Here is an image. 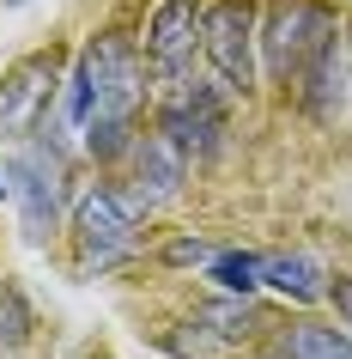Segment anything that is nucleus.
Listing matches in <instances>:
<instances>
[{
    "mask_svg": "<svg viewBox=\"0 0 352 359\" xmlns=\"http://www.w3.org/2000/svg\"><path fill=\"white\" fill-rule=\"evenodd\" d=\"M79 79L92 92V122H134V110L146 104V61H140V49L122 31H104V37L85 43Z\"/></svg>",
    "mask_w": 352,
    "mask_h": 359,
    "instance_id": "1",
    "label": "nucleus"
},
{
    "mask_svg": "<svg viewBox=\"0 0 352 359\" xmlns=\"http://www.w3.org/2000/svg\"><path fill=\"white\" fill-rule=\"evenodd\" d=\"M146 219V201L134 189H115V183H97V189L79 195L73 208V238H79V262L85 268H110L134 250V231Z\"/></svg>",
    "mask_w": 352,
    "mask_h": 359,
    "instance_id": "2",
    "label": "nucleus"
},
{
    "mask_svg": "<svg viewBox=\"0 0 352 359\" xmlns=\"http://www.w3.org/2000/svg\"><path fill=\"white\" fill-rule=\"evenodd\" d=\"M201 49L219 74L225 97H243L255 86V6L249 0H219L201 13Z\"/></svg>",
    "mask_w": 352,
    "mask_h": 359,
    "instance_id": "3",
    "label": "nucleus"
},
{
    "mask_svg": "<svg viewBox=\"0 0 352 359\" xmlns=\"http://www.w3.org/2000/svg\"><path fill=\"white\" fill-rule=\"evenodd\" d=\"M6 195L19 201L24 238L43 244L49 231L61 226V208H67V165H61L55 147H24L6 170Z\"/></svg>",
    "mask_w": 352,
    "mask_h": 359,
    "instance_id": "4",
    "label": "nucleus"
},
{
    "mask_svg": "<svg viewBox=\"0 0 352 359\" xmlns=\"http://www.w3.org/2000/svg\"><path fill=\"white\" fill-rule=\"evenodd\" d=\"M195 49H201V6L195 0H158L146 19V67L164 92L188 86Z\"/></svg>",
    "mask_w": 352,
    "mask_h": 359,
    "instance_id": "5",
    "label": "nucleus"
},
{
    "mask_svg": "<svg viewBox=\"0 0 352 359\" xmlns=\"http://www.w3.org/2000/svg\"><path fill=\"white\" fill-rule=\"evenodd\" d=\"M328 25L334 19L316 0H274L267 19H255V43H261V55H267V79H297L310 43L322 37Z\"/></svg>",
    "mask_w": 352,
    "mask_h": 359,
    "instance_id": "6",
    "label": "nucleus"
},
{
    "mask_svg": "<svg viewBox=\"0 0 352 359\" xmlns=\"http://www.w3.org/2000/svg\"><path fill=\"white\" fill-rule=\"evenodd\" d=\"M158 128L176 140L183 152H195V158H213L225 140V92L219 86H176V92L164 97V116H158Z\"/></svg>",
    "mask_w": 352,
    "mask_h": 359,
    "instance_id": "7",
    "label": "nucleus"
},
{
    "mask_svg": "<svg viewBox=\"0 0 352 359\" xmlns=\"http://www.w3.org/2000/svg\"><path fill=\"white\" fill-rule=\"evenodd\" d=\"M128 158H134V195L146 201V213L152 208H170L176 195H183V183H188V152L170 140L164 128L158 134H140L128 147Z\"/></svg>",
    "mask_w": 352,
    "mask_h": 359,
    "instance_id": "8",
    "label": "nucleus"
},
{
    "mask_svg": "<svg viewBox=\"0 0 352 359\" xmlns=\"http://www.w3.org/2000/svg\"><path fill=\"white\" fill-rule=\"evenodd\" d=\"M49 97H55V61L49 55L19 61L0 86V134H24L37 116H49Z\"/></svg>",
    "mask_w": 352,
    "mask_h": 359,
    "instance_id": "9",
    "label": "nucleus"
},
{
    "mask_svg": "<svg viewBox=\"0 0 352 359\" xmlns=\"http://www.w3.org/2000/svg\"><path fill=\"white\" fill-rule=\"evenodd\" d=\"M346 67H340V37H334V25L322 31V37L310 43V55H304V67H297V92H304V110L310 116H340V104H346Z\"/></svg>",
    "mask_w": 352,
    "mask_h": 359,
    "instance_id": "10",
    "label": "nucleus"
},
{
    "mask_svg": "<svg viewBox=\"0 0 352 359\" xmlns=\"http://www.w3.org/2000/svg\"><path fill=\"white\" fill-rule=\"evenodd\" d=\"M261 286L286 292L292 304H316L328 299V268L304 256V250H286V256H261Z\"/></svg>",
    "mask_w": 352,
    "mask_h": 359,
    "instance_id": "11",
    "label": "nucleus"
},
{
    "mask_svg": "<svg viewBox=\"0 0 352 359\" xmlns=\"http://www.w3.org/2000/svg\"><path fill=\"white\" fill-rule=\"evenodd\" d=\"M195 317L213 329V335H225L231 347H243V341H255L261 329H267V317H261L255 304H249V292H231V299H213V304H201Z\"/></svg>",
    "mask_w": 352,
    "mask_h": 359,
    "instance_id": "12",
    "label": "nucleus"
},
{
    "mask_svg": "<svg viewBox=\"0 0 352 359\" xmlns=\"http://www.w3.org/2000/svg\"><path fill=\"white\" fill-rule=\"evenodd\" d=\"M279 359H352V335L328 323H292L279 329Z\"/></svg>",
    "mask_w": 352,
    "mask_h": 359,
    "instance_id": "13",
    "label": "nucleus"
},
{
    "mask_svg": "<svg viewBox=\"0 0 352 359\" xmlns=\"http://www.w3.org/2000/svg\"><path fill=\"white\" fill-rule=\"evenodd\" d=\"M164 347H170L176 359H231V353H237V347H231L225 335H213V329H206L201 317H195V323H183L176 335H164Z\"/></svg>",
    "mask_w": 352,
    "mask_h": 359,
    "instance_id": "14",
    "label": "nucleus"
},
{
    "mask_svg": "<svg viewBox=\"0 0 352 359\" xmlns=\"http://www.w3.org/2000/svg\"><path fill=\"white\" fill-rule=\"evenodd\" d=\"M213 280H219L225 292H255L261 286V256L255 250H219V256H213Z\"/></svg>",
    "mask_w": 352,
    "mask_h": 359,
    "instance_id": "15",
    "label": "nucleus"
},
{
    "mask_svg": "<svg viewBox=\"0 0 352 359\" xmlns=\"http://www.w3.org/2000/svg\"><path fill=\"white\" fill-rule=\"evenodd\" d=\"M134 147V122H85V152L92 158H122Z\"/></svg>",
    "mask_w": 352,
    "mask_h": 359,
    "instance_id": "16",
    "label": "nucleus"
},
{
    "mask_svg": "<svg viewBox=\"0 0 352 359\" xmlns=\"http://www.w3.org/2000/svg\"><path fill=\"white\" fill-rule=\"evenodd\" d=\"M24 335H31V304L6 286V292H0V341H6V347H19Z\"/></svg>",
    "mask_w": 352,
    "mask_h": 359,
    "instance_id": "17",
    "label": "nucleus"
},
{
    "mask_svg": "<svg viewBox=\"0 0 352 359\" xmlns=\"http://www.w3.org/2000/svg\"><path fill=\"white\" fill-rule=\"evenodd\" d=\"M170 262H176V268H188V262H213V250H206L201 238H176V244H170Z\"/></svg>",
    "mask_w": 352,
    "mask_h": 359,
    "instance_id": "18",
    "label": "nucleus"
},
{
    "mask_svg": "<svg viewBox=\"0 0 352 359\" xmlns=\"http://www.w3.org/2000/svg\"><path fill=\"white\" fill-rule=\"evenodd\" d=\"M328 299H334V311H340V323L352 329V274H340V280L328 286Z\"/></svg>",
    "mask_w": 352,
    "mask_h": 359,
    "instance_id": "19",
    "label": "nucleus"
},
{
    "mask_svg": "<svg viewBox=\"0 0 352 359\" xmlns=\"http://www.w3.org/2000/svg\"><path fill=\"white\" fill-rule=\"evenodd\" d=\"M0 195H6V177H0Z\"/></svg>",
    "mask_w": 352,
    "mask_h": 359,
    "instance_id": "20",
    "label": "nucleus"
},
{
    "mask_svg": "<svg viewBox=\"0 0 352 359\" xmlns=\"http://www.w3.org/2000/svg\"><path fill=\"white\" fill-rule=\"evenodd\" d=\"M6 6H24V0H6Z\"/></svg>",
    "mask_w": 352,
    "mask_h": 359,
    "instance_id": "21",
    "label": "nucleus"
},
{
    "mask_svg": "<svg viewBox=\"0 0 352 359\" xmlns=\"http://www.w3.org/2000/svg\"><path fill=\"white\" fill-rule=\"evenodd\" d=\"M346 43H352V37H346ZM346 79H352V67H346Z\"/></svg>",
    "mask_w": 352,
    "mask_h": 359,
    "instance_id": "22",
    "label": "nucleus"
}]
</instances>
